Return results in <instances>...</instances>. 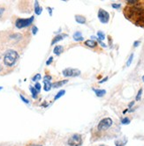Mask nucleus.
Masks as SVG:
<instances>
[{
	"mask_svg": "<svg viewBox=\"0 0 144 146\" xmlns=\"http://www.w3.org/2000/svg\"><path fill=\"white\" fill-rule=\"evenodd\" d=\"M48 10H49L50 15H51V14H52V12H51V9H50V7H48Z\"/></svg>",
	"mask_w": 144,
	"mask_h": 146,
	"instance_id": "33",
	"label": "nucleus"
},
{
	"mask_svg": "<svg viewBox=\"0 0 144 146\" xmlns=\"http://www.w3.org/2000/svg\"><path fill=\"white\" fill-rule=\"evenodd\" d=\"M99 146H107V145H104V144H101V145H99Z\"/></svg>",
	"mask_w": 144,
	"mask_h": 146,
	"instance_id": "36",
	"label": "nucleus"
},
{
	"mask_svg": "<svg viewBox=\"0 0 144 146\" xmlns=\"http://www.w3.org/2000/svg\"><path fill=\"white\" fill-rule=\"evenodd\" d=\"M82 143V137L80 134H74L68 139L69 146H80Z\"/></svg>",
	"mask_w": 144,
	"mask_h": 146,
	"instance_id": "5",
	"label": "nucleus"
},
{
	"mask_svg": "<svg viewBox=\"0 0 144 146\" xmlns=\"http://www.w3.org/2000/svg\"><path fill=\"white\" fill-rule=\"evenodd\" d=\"M75 20L80 24H85L86 23V18L81 16V15H75Z\"/></svg>",
	"mask_w": 144,
	"mask_h": 146,
	"instance_id": "10",
	"label": "nucleus"
},
{
	"mask_svg": "<svg viewBox=\"0 0 144 146\" xmlns=\"http://www.w3.org/2000/svg\"><path fill=\"white\" fill-rule=\"evenodd\" d=\"M112 125V120L111 119V118L107 117L100 121V122L98 123V125H97V129L98 130H100V131H103V130L108 129Z\"/></svg>",
	"mask_w": 144,
	"mask_h": 146,
	"instance_id": "4",
	"label": "nucleus"
},
{
	"mask_svg": "<svg viewBox=\"0 0 144 146\" xmlns=\"http://www.w3.org/2000/svg\"><path fill=\"white\" fill-rule=\"evenodd\" d=\"M65 93V90L60 91V92H59V93H57V94L56 95V96H55L54 100H57V99H59V98H60V97H62Z\"/></svg>",
	"mask_w": 144,
	"mask_h": 146,
	"instance_id": "20",
	"label": "nucleus"
},
{
	"mask_svg": "<svg viewBox=\"0 0 144 146\" xmlns=\"http://www.w3.org/2000/svg\"><path fill=\"white\" fill-rule=\"evenodd\" d=\"M32 146H41V145H32Z\"/></svg>",
	"mask_w": 144,
	"mask_h": 146,
	"instance_id": "39",
	"label": "nucleus"
},
{
	"mask_svg": "<svg viewBox=\"0 0 144 146\" xmlns=\"http://www.w3.org/2000/svg\"><path fill=\"white\" fill-rule=\"evenodd\" d=\"M35 89L38 92H40V91H41V85L39 84V83H36L35 85Z\"/></svg>",
	"mask_w": 144,
	"mask_h": 146,
	"instance_id": "23",
	"label": "nucleus"
},
{
	"mask_svg": "<svg viewBox=\"0 0 144 146\" xmlns=\"http://www.w3.org/2000/svg\"><path fill=\"white\" fill-rule=\"evenodd\" d=\"M98 19H100V21L103 24L108 23L110 20V14L108 12H106L103 9H99L98 11Z\"/></svg>",
	"mask_w": 144,
	"mask_h": 146,
	"instance_id": "6",
	"label": "nucleus"
},
{
	"mask_svg": "<svg viewBox=\"0 0 144 146\" xmlns=\"http://www.w3.org/2000/svg\"><path fill=\"white\" fill-rule=\"evenodd\" d=\"M3 70V67H2V66H1V65H0V71H1V70Z\"/></svg>",
	"mask_w": 144,
	"mask_h": 146,
	"instance_id": "35",
	"label": "nucleus"
},
{
	"mask_svg": "<svg viewBox=\"0 0 144 146\" xmlns=\"http://www.w3.org/2000/svg\"><path fill=\"white\" fill-rule=\"evenodd\" d=\"M142 80H143V82H144V76L142 77Z\"/></svg>",
	"mask_w": 144,
	"mask_h": 146,
	"instance_id": "38",
	"label": "nucleus"
},
{
	"mask_svg": "<svg viewBox=\"0 0 144 146\" xmlns=\"http://www.w3.org/2000/svg\"><path fill=\"white\" fill-rule=\"evenodd\" d=\"M34 16L28 18V19H18L16 22H15V26L17 28L21 29L23 27H27L30 26L32 24V22L34 21Z\"/></svg>",
	"mask_w": 144,
	"mask_h": 146,
	"instance_id": "3",
	"label": "nucleus"
},
{
	"mask_svg": "<svg viewBox=\"0 0 144 146\" xmlns=\"http://www.w3.org/2000/svg\"><path fill=\"white\" fill-rule=\"evenodd\" d=\"M44 91L45 92H49L50 88L52 87V85L50 84L49 80H44Z\"/></svg>",
	"mask_w": 144,
	"mask_h": 146,
	"instance_id": "16",
	"label": "nucleus"
},
{
	"mask_svg": "<svg viewBox=\"0 0 144 146\" xmlns=\"http://www.w3.org/2000/svg\"><path fill=\"white\" fill-rule=\"evenodd\" d=\"M133 103H135V102H133V101L130 103V104H129V107H132V106L133 105Z\"/></svg>",
	"mask_w": 144,
	"mask_h": 146,
	"instance_id": "34",
	"label": "nucleus"
},
{
	"mask_svg": "<svg viewBox=\"0 0 144 146\" xmlns=\"http://www.w3.org/2000/svg\"><path fill=\"white\" fill-rule=\"evenodd\" d=\"M18 58H19V54L15 51V50L9 49L6 54H4V64L6 65V66H12L15 62L17 61Z\"/></svg>",
	"mask_w": 144,
	"mask_h": 146,
	"instance_id": "2",
	"label": "nucleus"
},
{
	"mask_svg": "<svg viewBox=\"0 0 144 146\" xmlns=\"http://www.w3.org/2000/svg\"><path fill=\"white\" fill-rule=\"evenodd\" d=\"M127 143V139L126 137H124L123 139H119V140L116 141L115 144H116V146H125Z\"/></svg>",
	"mask_w": 144,
	"mask_h": 146,
	"instance_id": "12",
	"label": "nucleus"
},
{
	"mask_svg": "<svg viewBox=\"0 0 144 146\" xmlns=\"http://www.w3.org/2000/svg\"><path fill=\"white\" fill-rule=\"evenodd\" d=\"M93 91L95 92V95L97 97H103L106 93L105 90H99V89H93Z\"/></svg>",
	"mask_w": 144,
	"mask_h": 146,
	"instance_id": "15",
	"label": "nucleus"
},
{
	"mask_svg": "<svg viewBox=\"0 0 144 146\" xmlns=\"http://www.w3.org/2000/svg\"><path fill=\"white\" fill-rule=\"evenodd\" d=\"M40 79H41V75H40V74H36V75H35V76L32 79V80H33V81L35 82V81H37V80H39Z\"/></svg>",
	"mask_w": 144,
	"mask_h": 146,
	"instance_id": "24",
	"label": "nucleus"
},
{
	"mask_svg": "<svg viewBox=\"0 0 144 146\" xmlns=\"http://www.w3.org/2000/svg\"><path fill=\"white\" fill-rule=\"evenodd\" d=\"M29 89H30V91H31V92H32V96H33V98H34V99H36L37 94H38V92H37V91L35 89V87H32V86H30Z\"/></svg>",
	"mask_w": 144,
	"mask_h": 146,
	"instance_id": "18",
	"label": "nucleus"
},
{
	"mask_svg": "<svg viewBox=\"0 0 144 146\" xmlns=\"http://www.w3.org/2000/svg\"><path fill=\"white\" fill-rule=\"evenodd\" d=\"M20 97H21V99L22 100V101H24L25 103H27V104H28V103H29V100H27L26 98L23 97V95L21 94V95H20Z\"/></svg>",
	"mask_w": 144,
	"mask_h": 146,
	"instance_id": "26",
	"label": "nucleus"
},
{
	"mask_svg": "<svg viewBox=\"0 0 144 146\" xmlns=\"http://www.w3.org/2000/svg\"><path fill=\"white\" fill-rule=\"evenodd\" d=\"M74 39L76 41H83V37H82V35H81V33H80V32H76V33H75V34H74Z\"/></svg>",
	"mask_w": 144,
	"mask_h": 146,
	"instance_id": "14",
	"label": "nucleus"
},
{
	"mask_svg": "<svg viewBox=\"0 0 144 146\" xmlns=\"http://www.w3.org/2000/svg\"><path fill=\"white\" fill-rule=\"evenodd\" d=\"M4 12V8H3V7H0V17L3 15Z\"/></svg>",
	"mask_w": 144,
	"mask_h": 146,
	"instance_id": "30",
	"label": "nucleus"
},
{
	"mask_svg": "<svg viewBox=\"0 0 144 146\" xmlns=\"http://www.w3.org/2000/svg\"><path fill=\"white\" fill-rule=\"evenodd\" d=\"M53 52H54L55 55H57V56H59L60 54L63 52V47L60 46V45H57L54 48V50H53Z\"/></svg>",
	"mask_w": 144,
	"mask_h": 146,
	"instance_id": "13",
	"label": "nucleus"
},
{
	"mask_svg": "<svg viewBox=\"0 0 144 146\" xmlns=\"http://www.w3.org/2000/svg\"><path fill=\"white\" fill-rule=\"evenodd\" d=\"M66 36H67L66 34H59V35H57V36H55V38L53 39L52 41H51V45H54L55 43H57V41H61V40L65 38Z\"/></svg>",
	"mask_w": 144,
	"mask_h": 146,
	"instance_id": "8",
	"label": "nucleus"
},
{
	"mask_svg": "<svg viewBox=\"0 0 144 146\" xmlns=\"http://www.w3.org/2000/svg\"><path fill=\"white\" fill-rule=\"evenodd\" d=\"M85 45L89 48H95L97 46V41H93V40H88V41H85Z\"/></svg>",
	"mask_w": 144,
	"mask_h": 146,
	"instance_id": "11",
	"label": "nucleus"
},
{
	"mask_svg": "<svg viewBox=\"0 0 144 146\" xmlns=\"http://www.w3.org/2000/svg\"><path fill=\"white\" fill-rule=\"evenodd\" d=\"M133 54H132V55H131V56H129V59H128V61H127V66H130L131 62H132V61H133Z\"/></svg>",
	"mask_w": 144,
	"mask_h": 146,
	"instance_id": "25",
	"label": "nucleus"
},
{
	"mask_svg": "<svg viewBox=\"0 0 144 146\" xmlns=\"http://www.w3.org/2000/svg\"><path fill=\"white\" fill-rule=\"evenodd\" d=\"M67 82H68V80H63V81L56 82V83H54V84L52 85V87H54V88H57V87H59V86H62L63 85L66 84Z\"/></svg>",
	"mask_w": 144,
	"mask_h": 146,
	"instance_id": "17",
	"label": "nucleus"
},
{
	"mask_svg": "<svg viewBox=\"0 0 144 146\" xmlns=\"http://www.w3.org/2000/svg\"><path fill=\"white\" fill-rule=\"evenodd\" d=\"M2 89H3V87H1V86H0V90H2Z\"/></svg>",
	"mask_w": 144,
	"mask_h": 146,
	"instance_id": "37",
	"label": "nucleus"
},
{
	"mask_svg": "<svg viewBox=\"0 0 144 146\" xmlns=\"http://www.w3.org/2000/svg\"><path fill=\"white\" fill-rule=\"evenodd\" d=\"M107 79H108V77H105V79H103V80H101V81H100L99 83H103V82L107 81Z\"/></svg>",
	"mask_w": 144,
	"mask_h": 146,
	"instance_id": "32",
	"label": "nucleus"
},
{
	"mask_svg": "<svg viewBox=\"0 0 144 146\" xmlns=\"http://www.w3.org/2000/svg\"><path fill=\"white\" fill-rule=\"evenodd\" d=\"M37 31H38V28H37L36 27L34 26L32 27V33H33V34H35L37 33Z\"/></svg>",
	"mask_w": 144,
	"mask_h": 146,
	"instance_id": "27",
	"label": "nucleus"
},
{
	"mask_svg": "<svg viewBox=\"0 0 144 146\" xmlns=\"http://www.w3.org/2000/svg\"><path fill=\"white\" fill-rule=\"evenodd\" d=\"M121 122L123 123V124H129L130 123V119L127 117L124 118V119H122V121H121Z\"/></svg>",
	"mask_w": 144,
	"mask_h": 146,
	"instance_id": "21",
	"label": "nucleus"
},
{
	"mask_svg": "<svg viewBox=\"0 0 144 146\" xmlns=\"http://www.w3.org/2000/svg\"><path fill=\"white\" fill-rule=\"evenodd\" d=\"M123 12L132 23L138 27H144V1H127Z\"/></svg>",
	"mask_w": 144,
	"mask_h": 146,
	"instance_id": "1",
	"label": "nucleus"
},
{
	"mask_svg": "<svg viewBox=\"0 0 144 146\" xmlns=\"http://www.w3.org/2000/svg\"><path fill=\"white\" fill-rule=\"evenodd\" d=\"M42 7L39 6L38 2L35 1V14L40 15V14L42 13Z\"/></svg>",
	"mask_w": 144,
	"mask_h": 146,
	"instance_id": "9",
	"label": "nucleus"
},
{
	"mask_svg": "<svg viewBox=\"0 0 144 146\" xmlns=\"http://www.w3.org/2000/svg\"><path fill=\"white\" fill-rule=\"evenodd\" d=\"M52 61H53V57H50L49 60H48V61L46 62V64H47V65H50V64L52 62Z\"/></svg>",
	"mask_w": 144,
	"mask_h": 146,
	"instance_id": "29",
	"label": "nucleus"
},
{
	"mask_svg": "<svg viewBox=\"0 0 144 146\" xmlns=\"http://www.w3.org/2000/svg\"><path fill=\"white\" fill-rule=\"evenodd\" d=\"M112 6L113 7V8H115V9H118L120 7V4H112Z\"/></svg>",
	"mask_w": 144,
	"mask_h": 146,
	"instance_id": "28",
	"label": "nucleus"
},
{
	"mask_svg": "<svg viewBox=\"0 0 144 146\" xmlns=\"http://www.w3.org/2000/svg\"><path fill=\"white\" fill-rule=\"evenodd\" d=\"M63 75L65 77H77L80 75V71L77 69H72V68H67L63 70Z\"/></svg>",
	"mask_w": 144,
	"mask_h": 146,
	"instance_id": "7",
	"label": "nucleus"
},
{
	"mask_svg": "<svg viewBox=\"0 0 144 146\" xmlns=\"http://www.w3.org/2000/svg\"><path fill=\"white\" fill-rule=\"evenodd\" d=\"M97 37H98V39H99L100 41H103V40L105 39V35H104V34H103L102 31H98L97 32Z\"/></svg>",
	"mask_w": 144,
	"mask_h": 146,
	"instance_id": "19",
	"label": "nucleus"
},
{
	"mask_svg": "<svg viewBox=\"0 0 144 146\" xmlns=\"http://www.w3.org/2000/svg\"><path fill=\"white\" fill-rule=\"evenodd\" d=\"M139 45H140V41H135V44H133V46H135V47H138Z\"/></svg>",
	"mask_w": 144,
	"mask_h": 146,
	"instance_id": "31",
	"label": "nucleus"
},
{
	"mask_svg": "<svg viewBox=\"0 0 144 146\" xmlns=\"http://www.w3.org/2000/svg\"><path fill=\"white\" fill-rule=\"evenodd\" d=\"M141 93H142V89H141L139 90V92H138V93H137V96H136V100H141Z\"/></svg>",
	"mask_w": 144,
	"mask_h": 146,
	"instance_id": "22",
	"label": "nucleus"
}]
</instances>
